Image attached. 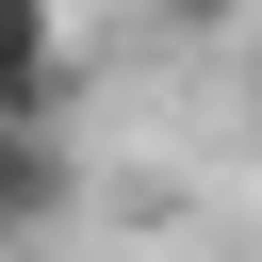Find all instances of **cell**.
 I'll list each match as a JSON object with an SVG mask.
<instances>
[{
  "mask_svg": "<svg viewBox=\"0 0 262 262\" xmlns=\"http://www.w3.org/2000/svg\"><path fill=\"white\" fill-rule=\"evenodd\" d=\"M66 196H82V164H66V131H49V115H0V246H33V229H66Z\"/></svg>",
  "mask_w": 262,
  "mask_h": 262,
  "instance_id": "6da1fadb",
  "label": "cell"
},
{
  "mask_svg": "<svg viewBox=\"0 0 262 262\" xmlns=\"http://www.w3.org/2000/svg\"><path fill=\"white\" fill-rule=\"evenodd\" d=\"M0 115H66V16L0 0Z\"/></svg>",
  "mask_w": 262,
  "mask_h": 262,
  "instance_id": "7a4b0ae2",
  "label": "cell"
}]
</instances>
